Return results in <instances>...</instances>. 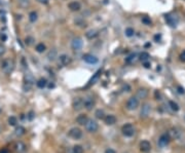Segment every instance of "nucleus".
Instances as JSON below:
<instances>
[{"instance_id": "25", "label": "nucleus", "mask_w": 185, "mask_h": 153, "mask_svg": "<svg viewBox=\"0 0 185 153\" xmlns=\"http://www.w3.org/2000/svg\"><path fill=\"white\" fill-rule=\"evenodd\" d=\"M26 148H27V147H26V145L24 144V143H22V142L17 143V145H16V149H17V151H18V152H20V153L26 151Z\"/></svg>"}, {"instance_id": "33", "label": "nucleus", "mask_w": 185, "mask_h": 153, "mask_svg": "<svg viewBox=\"0 0 185 153\" xmlns=\"http://www.w3.org/2000/svg\"><path fill=\"white\" fill-rule=\"evenodd\" d=\"M72 151L74 153H83V148H82L80 145H75V146L72 148Z\"/></svg>"}, {"instance_id": "8", "label": "nucleus", "mask_w": 185, "mask_h": 153, "mask_svg": "<svg viewBox=\"0 0 185 153\" xmlns=\"http://www.w3.org/2000/svg\"><path fill=\"white\" fill-rule=\"evenodd\" d=\"M168 134H169V136H170V138L175 139V140H177V141H180L183 137L182 132H181L180 130H178V128H171V130H169Z\"/></svg>"}, {"instance_id": "2", "label": "nucleus", "mask_w": 185, "mask_h": 153, "mask_svg": "<svg viewBox=\"0 0 185 153\" xmlns=\"http://www.w3.org/2000/svg\"><path fill=\"white\" fill-rule=\"evenodd\" d=\"M140 105V101L137 97H131L130 99L126 102V109L130 110V111H134Z\"/></svg>"}, {"instance_id": "46", "label": "nucleus", "mask_w": 185, "mask_h": 153, "mask_svg": "<svg viewBox=\"0 0 185 153\" xmlns=\"http://www.w3.org/2000/svg\"><path fill=\"white\" fill-rule=\"evenodd\" d=\"M154 38H155V40H160V35H155V36H154Z\"/></svg>"}, {"instance_id": "27", "label": "nucleus", "mask_w": 185, "mask_h": 153, "mask_svg": "<svg viewBox=\"0 0 185 153\" xmlns=\"http://www.w3.org/2000/svg\"><path fill=\"white\" fill-rule=\"evenodd\" d=\"M149 58H150V55L148 53H146V51H143V53H141L140 55H139V60H141L142 62L148 61Z\"/></svg>"}, {"instance_id": "3", "label": "nucleus", "mask_w": 185, "mask_h": 153, "mask_svg": "<svg viewBox=\"0 0 185 153\" xmlns=\"http://www.w3.org/2000/svg\"><path fill=\"white\" fill-rule=\"evenodd\" d=\"M121 132L126 137H133L136 133V130H135V126L132 123H126L122 126Z\"/></svg>"}, {"instance_id": "14", "label": "nucleus", "mask_w": 185, "mask_h": 153, "mask_svg": "<svg viewBox=\"0 0 185 153\" xmlns=\"http://www.w3.org/2000/svg\"><path fill=\"white\" fill-rule=\"evenodd\" d=\"M140 150H141L142 152H144V153L149 152V151L151 150V144H150V143L148 142L147 140L142 141V142L140 143Z\"/></svg>"}, {"instance_id": "10", "label": "nucleus", "mask_w": 185, "mask_h": 153, "mask_svg": "<svg viewBox=\"0 0 185 153\" xmlns=\"http://www.w3.org/2000/svg\"><path fill=\"white\" fill-rule=\"evenodd\" d=\"M58 60H59V65L62 67H66L71 63V58L66 54H63L60 57H58Z\"/></svg>"}, {"instance_id": "49", "label": "nucleus", "mask_w": 185, "mask_h": 153, "mask_svg": "<svg viewBox=\"0 0 185 153\" xmlns=\"http://www.w3.org/2000/svg\"><path fill=\"white\" fill-rule=\"evenodd\" d=\"M0 132H1V126H0Z\"/></svg>"}, {"instance_id": "17", "label": "nucleus", "mask_w": 185, "mask_h": 153, "mask_svg": "<svg viewBox=\"0 0 185 153\" xmlns=\"http://www.w3.org/2000/svg\"><path fill=\"white\" fill-rule=\"evenodd\" d=\"M104 120H105V123L107 124V126H113V124L116 123V117L114 115H112V114H109V115H106L105 118H104Z\"/></svg>"}, {"instance_id": "20", "label": "nucleus", "mask_w": 185, "mask_h": 153, "mask_svg": "<svg viewBox=\"0 0 185 153\" xmlns=\"http://www.w3.org/2000/svg\"><path fill=\"white\" fill-rule=\"evenodd\" d=\"M88 116L85 115V114H80V115L77 116V118H76V122H77L78 124H80V126H84V124L86 123V121H88Z\"/></svg>"}, {"instance_id": "41", "label": "nucleus", "mask_w": 185, "mask_h": 153, "mask_svg": "<svg viewBox=\"0 0 185 153\" xmlns=\"http://www.w3.org/2000/svg\"><path fill=\"white\" fill-rule=\"evenodd\" d=\"M154 94H155V98H156V100H160V92H158V90H155V92H154Z\"/></svg>"}, {"instance_id": "35", "label": "nucleus", "mask_w": 185, "mask_h": 153, "mask_svg": "<svg viewBox=\"0 0 185 153\" xmlns=\"http://www.w3.org/2000/svg\"><path fill=\"white\" fill-rule=\"evenodd\" d=\"M142 23H144L145 25H151V20L147 17L142 18Z\"/></svg>"}, {"instance_id": "42", "label": "nucleus", "mask_w": 185, "mask_h": 153, "mask_svg": "<svg viewBox=\"0 0 185 153\" xmlns=\"http://www.w3.org/2000/svg\"><path fill=\"white\" fill-rule=\"evenodd\" d=\"M143 65H144V67L147 68V69H148V68H150V66H151V64H150L149 62L146 61V62H143Z\"/></svg>"}, {"instance_id": "4", "label": "nucleus", "mask_w": 185, "mask_h": 153, "mask_svg": "<svg viewBox=\"0 0 185 153\" xmlns=\"http://www.w3.org/2000/svg\"><path fill=\"white\" fill-rule=\"evenodd\" d=\"M84 126H85V130H88V133H95L97 132L98 128H99V126H98L97 121L94 119H90V118L88 119L86 123L84 124Z\"/></svg>"}, {"instance_id": "15", "label": "nucleus", "mask_w": 185, "mask_h": 153, "mask_svg": "<svg viewBox=\"0 0 185 153\" xmlns=\"http://www.w3.org/2000/svg\"><path fill=\"white\" fill-rule=\"evenodd\" d=\"M98 36H99V31L96 29H90L85 33V37L88 38V40L95 39V38H97Z\"/></svg>"}, {"instance_id": "39", "label": "nucleus", "mask_w": 185, "mask_h": 153, "mask_svg": "<svg viewBox=\"0 0 185 153\" xmlns=\"http://www.w3.org/2000/svg\"><path fill=\"white\" fill-rule=\"evenodd\" d=\"M33 118H34V112H33V111L29 112V114H28V119H29V120H32Z\"/></svg>"}, {"instance_id": "45", "label": "nucleus", "mask_w": 185, "mask_h": 153, "mask_svg": "<svg viewBox=\"0 0 185 153\" xmlns=\"http://www.w3.org/2000/svg\"><path fill=\"white\" fill-rule=\"evenodd\" d=\"M0 153H9V151L7 149H1L0 150Z\"/></svg>"}, {"instance_id": "22", "label": "nucleus", "mask_w": 185, "mask_h": 153, "mask_svg": "<svg viewBox=\"0 0 185 153\" xmlns=\"http://www.w3.org/2000/svg\"><path fill=\"white\" fill-rule=\"evenodd\" d=\"M139 56L137 55V54H132V55H130L128 58L126 59V62L128 64H133V63H135V62L137 61V60L139 59Z\"/></svg>"}, {"instance_id": "40", "label": "nucleus", "mask_w": 185, "mask_h": 153, "mask_svg": "<svg viewBox=\"0 0 185 153\" xmlns=\"http://www.w3.org/2000/svg\"><path fill=\"white\" fill-rule=\"evenodd\" d=\"M37 2L41 3V4H47L49 2V0H36Z\"/></svg>"}, {"instance_id": "29", "label": "nucleus", "mask_w": 185, "mask_h": 153, "mask_svg": "<svg viewBox=\"0 0 185 153\" xmlns=\"http://www.w3.org/2000/svg\"><path fill=\"white\" fill-rule=\"evenodd\" d=\"M95 115L98 119H104V118H105V112H104V110L98 109L97 111H96Z\"/></svg>"}, {"instance_id": "5", "label": "nucleus", "mask_w": 185, "mask_h": 153, "mask_svg": "<svg viewBox=\"0 0 185 153\" xmlns=\"http://www.w3.org/2000/svg\"><path fill=\"white\" fill-rule=\"evenodd\" d=\"M151 113V105L149 103H144L140 110V117L147 118Z\"/></svg>"}, {"instance_id": "48", "label": "nucleus", "mask_w": 185, "mask_h": 153, "mask_svg": "<svg viewBox=\"0 0 185 153\" xmlns=\"http://www.w3.org/2000/svg\"><path fill=\"white\" fill-rule=\"evenodd\" d=\"M1 112H2V110H1V108H0V114H1Z\"/></svg>"}, {"instance_id": "19", "label": "nucleus", "mask_w": 185, "mask_h": 153, "mask_svg": "<svg viewBox=\"0 0 185 153\" xmlns=\"http://www.w3.org/2000/svg\"><path fill=\"white\" fill-rule=\"evenodd\" d=\"M148 96V90L146 88H139L137 90V98L138 99H146Z\"/></svg>"}, {"instance_id": "47", "label": "nucleus", "mask_w": 185, "mask_h": 153, "mask_svg": "<svg viewBox=\"0 0 185 153\" xmlns=\"http://www.w3.org/2000/svg\"><path fill=\"white\" fill-rule=\"evenodd\" d=\"M68 153H74V152L72 150H70V151H68Z\"/></svg>"}, {"instance_id": "24", "label": "nucleus", "mask_w": 185, "mask_h": 153, "mask_svg": "<svg viewBox=\"0 0 185 153\" xmlns=\"http://www.w3.org/2000/svg\"><path fill=\"white\" fill-rule=\"evenodd\" d=\"M169 107H170V109L172 110V111H179V105L176 103V102H174V101H169Z\"/></svg>"}, {"instance_id": "26", "label": "nucleus", "mask_w": 185, "mask_h": 153, "mask_svg": "<svg viewBox=\"0 0 185 153\" xmlns=\"http://www.w3.org/2000/svg\"><path fill=\"white\" fill-rule=\"evenodd\" d=\"M36 84H37V86L39 88H44L47 85V80H46L45 78H40V79L36 82Z\"/></svg>"}, {"instance_id": "28", "label": "nucleus", "mask_w": 185, "mask_h": 153, "mask_svg": "<svg viewBox=\"0 0 185 153\" xmlns=\"http://www.w3.org/2000/svg\"><path fill=\"white\" fill-rule=\"evenodd\" d=\"M35 49L37 53L41 54V53H43V51H45L46 46H45V44H43V43H38L37 45L35 46Z\"/></svg>"}, {"instance_id": "1", "label": "nucleus", "mask_w": 185, "mask_h": 153, "mask_svg": "<svg viewBox=\"0 0 185 153\" xmlns=\"http://www.w3.org/2000/svg\"><path fill=\"white\" fill-rule=\"evenodd\" d=\"M15 69V63L13 60L11 59H5L1 63V70L3 71L4 74H11Z\"/></svg>"}, {"instance_id": "23", "label": "nucleus", "mask_w": 185, "mask_h": 153, "mask_svg": "<svg viewBox=\"0 0 185 153\" xmlns=\"http://www.w3.org/2000/svg\"><path fill=\"white\" fill-rule=\"evenodd\" d=\"M25 133H26L25 128H23V126H17L15 130V134H16V136H18V137L23 136V135H25Z\"/></svg>"}, {"instance_id": "6", "label": "nucleus", "mask_w": 185, "mask_h": 153, "mask_svg": "<svg viewBox=\"0 0 185 153\" xmlns=\"http://www.w3.org/2000/svg\"><path fill=\"white\" fill-rule=\"evenodd\" d=\"M82 46H83V41H82V38L81 37H74L73 39H72L71 41V48L73 50H76V51H78V50H80L82 48Z\"/></svg>"}, {"instance_id": "30", "label": "nucleus", "mask_w": 185, "mask_h": 153, "mask_svg": "<svg viewBox=\"0 0 185 153\" xmlns=\"http://www.w3.org/2000/svg\"><path fill=\"white\" fill-rule=\"evenodd\" d=\"M38 17H37V13H35V11H31V13H29V21L31 22V23H35L36 21H37Z\"/></svg>"}, {"instance_id": "18", "label": "nucleus", "mask_w": 185, "mask_h": 153, "mask_svg": "<svg viewBox=\"0 0 185 153\" xmlns=\"http://www.w3.org/2000/svg\"><path fill=\"white\" fill-rule=\"evenodd\" d=\"M46 58H47V60H49V62H54L58 58V51L55 49V48H53V49H51L49 53H47Z\"/></svg>"}, {"instance_id": "9", "label": "nucleus", "mask_w": 185, "mask_h": 153, "mask_svg": "<svg viewBox=\"0 0 185 153\" xmlns=\"http://www.w3.org/2000/svg\"><path fill=\"white\" fill-rule=\"evenodd\" d=\"M68 134H69V137H71L74 140H79L82 137V130L79 128H72Z\"/></svg>"}, {"instance_id": "34", "label": "nucleus", "mask_w": 185, "mask_h": 153, "mask_svg": "<svg viewBox=\"0 0 185 153\" xmlns=\"http://www.w3.org/2000/svg\"><path fill=\"white\" fill-rule=\"evenodd\" d=\"M18 123V119L16 116H11L8 118V124L9 126H16Z\"/></svg>"}, {"instance_id": "43", "label": "nucleus", "mask_w": 185, "mask_h": 153, "mask_svg": "<svg viewBox=\"0 0 185 153\" xmlns=\"http://www.w3.org/2000/svg\"><path fill=\"white\" fill-rule=\"evenodd\" d=\"M105 153H116V152H115V150H113V149L108 148V149H106Z\"/></svg>"}, {"instance_id": "37", "label": "nucleus", "mask_w": 185, "mask_h": 153, "mask_svg": "<svg viewBox=\"0 0 185 153\" xmlns=\"http://www.w3.org/2000/svg\"><path fill=\"white\" fill-rule=\"evenodd\" d=\"M4 54H5V47L2 44H0V57H2Z\"/></svg>"}, {"instance_id": "12", "label": "nucleus", "mask_w": 185, "mask_h": 153, "mask_svg": "<svg viewBox=\"0 0 185 153\" xmlns=\"http://www.w3.org/2000/svg\"><path fill=\"white\" fill-rule=\"evenodd\" d=\"M72 107H73V109L75 110V111L81 110L82 108H83V99L79 98V97L75 98L73 100V102H72Z\"/></svg>"}, {"instance_id": "31", "label": "nucleus", "mask_w": 185, "mask_h": 153, "mask_svg": "<svg viewBox=\"0 0 185 153\" xmlns=\"http://www.w3.org/2000/svg\"><path fill=\"white\" fill-rule=\"evenodd\" d=\"M124 34H126V37H133L135 34V30L131 27H128L126 30H124Z\"/></svg>"}, {"instance_id": "38", "label": "nucleus", "mask_w": 185, "mask_h": 153, "mask_svg": "<svg viewBox=\"0 0 185 153\" xmlns=\"http://www.w3.org/2000/svg\"><path fill=\"white\" fill-rule=\"evenodd\" d=\"M180 61L181 62H185V50H183L182 53L180 54Z\"/></svg>"}, {"instance_id": "13", "label": "nucleus", "mask_w": 185, "mask_h": 153, "mask_svg": "<svg viewBox=\"0 0 185 153\" xmlns=\"http://www.w3.org/2000/svg\"><path fill=\"white\" fill-rule=\"evenodd\" d=\"M82 59H83V61L85 63L90 64V65H94V64L98 63V58L96 56L92 55V54H85V55H83Z\"/></svg>"}, {"instance_id": "36", "label": "nucleus", "mask_w": 185, "mask_h": 153, "mask_svg": "<svg viewBox=\"0 0 185 153\" xmlns=\"http://www.w3.org/2000/svg\"><path fill=\"white\" fill-rule=\"evenodd\" d=\"M33 41H34V38L33 37H27L26 38V43L28 44V45H31V44H33Z\"/></svg>"}, {"instance_id": "11", "label": "nucleus", "mask_w": 185, "mask_h": 153, "mask_svg": "<svg viewBox=\"0 0 185 153\" xmlns=\"http://www.w3.org/2000/svg\"><path fill=\"white\" fill-rule=\"evenodd\" d=\"M170 136H169V134H164L162 135V136L160 137V139H158V146L160 147V148H164V147L168 146L169 143H170Z\"/></svg>"}, {"instance_id": "7", "label": "nucleus", "mask_w": 185, "mask_h": 153, "mask_svg": "<svg viewBox=\"0 0 185 153\" xmlns=\"http://www.w3.org/2000/svg\"><path fill=\"white\" fill-rule=\"evenodd\" d=\"M96 105V101L92 97H86L83 100V108H85L88 111L92 110V108L95 107Z\"/></svg>"}, {"instance_id": "21", "label": "nucleus", "mask_w": 185, "mask_h": 153, "mask_svg": "<svg viewBox=\"0 0 185 153\" xmlns=\"http://www.w3.org/2000/svg\"><path fill=\"white\" fill-rule=\"evenodd\" d=\"M166 22L171 26V27H175V26L177 25V23H178V21L175 20V18L172 17V16H170V15L166 16Z\"/></svg>"}, {"instance_id": "16", "label": "nucleus", "mask_w": 185, "mask_h": 153, "mask_svg": "<svg viewBox=\"0 0 185 153\" xmlns=\"http://www.w3.org/2000/svg\"><path fill=\"white\" fill-rule=\"evenodd\" d=\"M68 8L71 11H78L81 8V4H80V2L76 1V0L75 1H71V2H69V4H68Z\"/></svg>"}, {"instance_id": "32", "label": "nucleus", "mask_w": 185, "mask_h": 153, "mask_svg": "<svg viewBox=\"0 0 185 153\" xmlns=\"http://www.w3.org/2000/svg\"><path fill=\"white\" fill-rule=\"evenodd\" d=\"M100 73H101V71H98L97 73H95V75L92 76V79L90 80V84H88V85H90V84H95V83H96V81H97V80L99 79Z\"/></svg>"}, {"instance_id": "44", "label": "nucleus", "mask_w": 185, "mask_h": 153, "mask_svg": "<svg viewBox=\"0 0 185 153\" xmlns=\"http://www.w3.org/2000/svg\"><path fill=\"white\" fill-rule=\"evenodd\" d=\"M178 92H180V94H184L185 90H184V88H182L181 86H178Z\"/></svg>"}]
</instances>
